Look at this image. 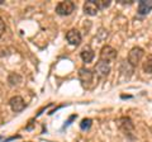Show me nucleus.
Returning <instances> with one entry per match:
<instances>
[{"label":"nucleus","mask_w":152,"mask_h":142,"mask_svg":"<svg viewBox=\"0 0 152 142\" xmlns=\"http://www.w3.org/2000/svg\"><path fill=\"white\" fill-rule=\"evenodd\" d=\"M75 8H76V5L72 1H61L57 4L56 13L58 14V15H70V14L75 10Z\"/></svg>","instance_id":"nucleus-2"},{"label":"nucleus","mask_w":152,"mask_h":142,"mask_svg":"<svg viewBox=\"0 0 152 142\" xmlns=\"http://www.w3.org/2000/svg\"><path fill=\"white\" fill-rule=\"evenodd\" d=\"M66 40L70 45L72 46H79L80 42H81V34L77 29H70L67 33H66Z\"/></svg>","instance_id":"nucleus-6"},{"label":"nucleus","mask_w":152,"mask_h":142,"mask_svg":"<svg viewBox=\"0 0 152 142\" xmlns=\"http://www.w3.org/2000/svg\"><path fill=\"white\" fill-rule=\"evenodd\" d=\"M79 78L81 80V83L85 88H89L93 83V79H94V74L91 72V70H89L86 67H81L79 71Z\"/></svg>","instance_id":"nucleus-4"},{"label":"nucleus","mask_w":152,"mask_h":142,"mask_svg":"<svg viewBox=\"0 0 152 142\" xmlns=\"http://www.w3.org/2000/svg\"><path fill=\"white\" fill-rule=\"evenodd\" d=\"M4 32H5V23H4L3 18L0 17V37L4 34Z\"/></svg>","instance_id":"nucleus-15"},{"label":"nucleus","mask_w":152,"mask_h":142,"mask_svg":"<svg viewBox=\"0 0 152 142\" xmlns=\"http://www.w3.org/2000/svg\"><path fill=\"white\" fill-rule=\"evenodd\" d=\"M152 10V1L151 0H141L138 3V14L140 15H146Z\"/></svg>","instance_id":"nucleus-10"},{"label":"nucleus","mask_w":152,"mask_h":142,"mask_svg":"<svg viewBox=\"0 0 152 142\" xmlns=\"http://www.w3.org/2000/svg\"><path fill=\"white\" fill-rule=\"evenodd\" d=\"M9 104H10V108H12V111L13 112H22L23 109H24V107H26V103L24 100H23V98L22 97H13L10 100H9Z\"/></svg>","instance_id":"nucleus-7"},{"label":"nucleus","mask_w":152,"mask_h":142,"mask_svg":"<svg viewBox=\"0 0 152 142\" xmlns=\"http://www.w3.org/2000/svg\"><path fill=\"white\" fill-rule=\"evenodd\" d=\"M121 74L126 79H129L133 74V66L128 62V61H123V64L121 65Z\"/></svg>","instance_id":"nucleus-11"},{"label":"nucleus","mask_w":152,"mask_h":142,"mask_svg":"<svg viewBox=\"0 0 152 142\" xmlns=\"http://www.w3.org/2000/svg\"><path fill=\"white\" fill-rule=\"evenodd\" d=\"M117 59V50L112 46H104L100 51V60L105 62H110Z\"/></svg>","instance_id":"nucleus-3"},{"label":"nucleus","mask_w":152,"mask_h":142,"mask_svg":"<svg viewBox=\"0 0 152 142\" xmlns=\"http://www.w3.org/2000/svg\"><path fill=\"white\" fill-rule=\"evenodd\" d=\"M91 124H93V121L90 119V118H85V119H83L81 123H80V128L83 131H86L91 127Z\"/></svg>","instance_id":"nucleus-13"},{"label":"nucleus","mask_w":152,"mask_h":142,"mask_svg":"<svg viewBox=\"0 0 152 142\" xmlns=\"http://www.w3.org/2000/svg\"><path fill=\"white\" fill-rule=\"evenodd\" d=\"M143 71L146 74H152V55H148L143 62Z\"/></svg>","instance_id":"nucleus-12"},{"label":"nucleus","mask_w":152,"mask_h":142,"mask_svg":"<svg viewBox=\"0 0 152 142\" xmlns=\"http://www.w3.org/2000/svg\"><path fill=\"white\" fill-rule=\"evenodd\" d=\"M80 56H81V59H83V61L85 64H89V62H91V61L94 60L95 53H94L91 47L86 46V47H84L81 52H80Z\"/></svg>","instance_id":"nucleus-9"},{"label":"nucleus","mask_w":152,"mask_h":142,"mask_svg":"<svg viewBox=\"0 0 152 142\" xmlns=\"http://www.w3.org/2000/svg\"><path fill=\"white\" fill-rule=\"evenodd\" d=\"M145 55V51L141 48V47H133L131 50L129 55H128V62H129L133 67H136L138 62H141L142 57Z\"/></svg>","instance_id":"nucleus-1"},{"label":"nucleus","mask_w":152,"mask_h":142,"mask_svg":"<svg viewBox=\"0 0 152 142\" xmlns=\"http://www.w3.org/2000/svg\"><path fill=\"white\" fill-rule=\"evenodd\" d=\"M98 4H99V8L100 9H105L110 5V1H109V0H102V1H98Z\"/></svg>","instance_id":"nucleus-14"},{"label":"nucleus","mask_w":152,"mask_h":142,"mask_svg":"<svg viewBox=\"0 0 152 142\" xmlns=\"http://www.w3.org/2000/svg\"><path fill=\"white\" fill-rule=\"evenodd\" d=\"M99 10H100V8H99L98 1H95V0H89L84 4V12L88 15H96Z\"/></svg>","instance_id":"nucleus-8"},{"label":"nucleus","mask_w":152,"mask_h":142,"mask_svg":"<svg viewBox=\"0 0 152 142\" xmlns=\"http://www.w3.org/2000/svg\"><path fill=\"white\" fill-rule=\"evenodd\" d=\"M110 65L109 62H105V61L99 60L96 65H95V72L99 78H107L109 74H110Z\"/></svg>","instance_id":"nucleus-5"}]
</instances>
